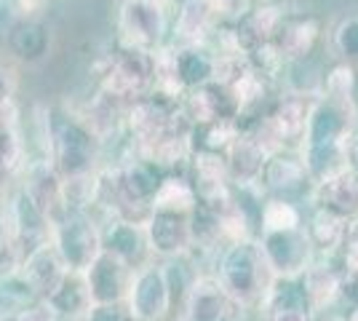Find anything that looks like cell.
Segmentation results:
<instances>
[{"label":"cell","mask_w":358,"mask_h":321,"mask_svg":"<svg viewBox=\"0 0 358 321\" xmlns=\"http://www.w3.org/2000/svg\"><path fill=\"white\" fill-rule=\"evenodd\" d=\"M16 86H19L16 70L11 67V62L6 59V57H0V99L16 97Z\"/></svg>","instance_id":"obj_32"},{"label":"cell","mask_w":358,"mask_h":321,"mask_svg":"<svg viewBox=\"0 0 358 321\" xmlns=\"http://www.w3.org/2000/svg\"><path fill=\"white\" fill-rule=\"evenodd\" d=\"M182 321H246V308L224 290L214 273H201L187 292Z\"/></svg>","instance_id":"obj_7"},{"label":"cell","mask_w":358,"mask_h":321,"mask_svg":"<svg viewBox=\"0 0 358 321\" xmlns=\"http://www.w3.org/2000/svg\"><path fill=\"white\" fill-rule=\"evenodd\" d=\"M19 121H22V110L16 97L0 99V131H19Z\"/></svg>","instance_id":"obj_30"},{"label":"cell","mask_w":358,"mask_h":321,"mask_svg":"<svg viewBox=\"0 0 358 321\" xmlns=\"http://www.w3.org/2000/svg\"><path fill=\"white\" fill-rule=\"evenodd\" d=\"M80 321H134L126 303H94Z\"/></svg>","instance_id":"obj_28"},{"label":"cell","mask_w":358,"mask_h":321,"mask_svg":"<svg viewBox=\"0 0 358 321\" xmlns=\"http://www.w3.org/2000/svg\"><path fill=\"white\" fill-rule=\"evenodd\" d=\"M265 321H315L310 311H294V308H284V311H265L262 313Z\"/></svg>","instance_id":"obj_33"},{"label":"cell","mask_w":358,"mask_h":321,"mask_svg":"<svg viewBox=\"0 0 358 321\" xmlns=\"http://www.w3.org/2000/svg\"><path fill=\"white\" fill-rule=\"evenodd\" d=\"M308 204L324 206L329 212L345 217L348 222L358 220V171L348 166L327 180L315 183L310 187Z\"/></svg>","instance_id":"obj_17"},{"label":"cell","mask_w":358,"mask_h":321,"mask_svg":"<svg viewBox=\"0 0 358 321\" xmlns=\"http://www.w3.org/2000/svg\"><path fill=\"white\" fill-rule=\"evenodd\" d=\"M174 8L171 0H120L118 43L158 51L171 38Z\"/></svg>","instance_id":"obj_4"},{"label":"cell","mask_w":358,"mask_h":321,"mask_svg":"<svg viewBox=\"0 0 358 321\" xmlns=\"http://www.w3.org/2000/svg\"><path fill=\"white\" fill-rule=\"evenodd\" d=\"M340 321H358V306L345 308V313H343V319H340Z\"/></svg>","instance_id":"obj_35"},{"label":"cell","mask_w":358,"mask_h":321,"mask_svg":"<svg viewBox=\"0 0 358 321\" xmlns=\"http://www.w3.org/2000/svg\"><path fill=\"white\" fill-rule=\"evenodd\" d=\"M324 38V22L315 14H286L273 38V46L286 64L305 62Z\"/></svg>","instance_id":"obj_14"},{"label":"cell","mask_w":358,"mask_h":321,"mask_svg":"<svg viewBox=\"0 0 358 321\" xmlns=\"http://www.w3.org/2000/svg\"><path fill=\"white\" fill-rule=\"evenodd\" d=\"M222 24V19L211 8L209 0H179L174 8L171 24V46H190V43H209L211 35Z\"/></svg>","instance_id":"obj_15"},{"label":"cell","mask_w":358,"mask_h":321,"mask_svg":"<svg viewBox=\"0 0 358 321\" xmlns=\"http://www.w3.org/2000/svg\"><path fill=\"white\" fill-rule=\"evenodd\" d=\"M91 303H126V294L134 278V268L115 257L113 252H99L96 260L83 271Z\"/></svg>","instance_id":"obj_13"},{"label":"cell","mask_w":358,"mask_h":321,"mask_svg":"<svg viewBox=\"0 0 358 321\" xmlns=\"http://www.w3.org/2000/svg\"><path fill=\"white\" fill-rule=\"evenodd\" d=\"M19 316H22V321H62L59 313L48 306L45 300H35L27 308H22Z\"/></svg>","instance_id":"obj_31"},{"label":"cell","mask_w":358,"mask_h":321,"mask_svg":"<svg viewBox=\"0 0 358 321\" xmlns=\"http://www.w3.org/2000/svg\"><path fill=\"white\" fill-rule=\"evenodd\" d=\"M302 230H305L308 241L313 246L315 257H331V255H343L350 222L345 217H340V214L324 209V206L308 204L305 220H302Z\"/></svg>","instance_id":"obj_16"},{"label":"cell","mask_w":358,"mask_h":321,"mask_svg":"<svg viewBox=\"0 0 358 321\" xmlns=\"http://www.w3.org/2000/svg\"><path fill=\"white\" fill-rule=\"evenodd\" d=\"M145 236H148L150 255L155 260L182 257V255H187L193 249L190 214L152 209L148 222H145Z\"/></svg>","instance_id":"obj_12"},{"label":"cell","mask_w":358,"mask_h":321,"mask_svg":"<svg viewBox=\"0 0 358 321\" xmlns=\"http://www.w3.org/2000/svg\"><path fill=\"white\" fill-rule=\"evenodd\" d=\"M102 249L113 252L123 262H129L134 271L142 268V265H148L150 260H155L150 255L145 225H136V222H129V220H118V217L102 222Z\"/></svg>","instance_id":"obj_19"},{"label":"cell","mask_w":358,"mask_h":321,"mask_svg":"<svg viewBox=\"0 0 358 321\" xmlns=\"http://www.w3.org/2000/svg\"><path fill=\"white\" fill-rule=\"evenodd\" d=\"M209 3L222 22H236L238 16H243L252 8L254 0H209Z\"/></svg>","instance_id":"obj_29"},{"label":"cell","mask_w":358,"mask_h":321,"mask_svg":"<svg viewBox=\"0 0 358 321\" xmlns=\"http://www.w3.org/2000/svg\"><path fill=\"white\" fill-rule=\"evenodd\" d=\"M96 83L99 92L118 97L120 102L131 105L136 99L148 97L155 86V51L118 43L110 48L96 64Z\"/></svg>","instance_id":"obj_3"},{"label":"cell","mask_w":358,"mask_h":321,"mask_svg":"<svg viewBox=\"0 0 358 321\" xmlns=\"http://www.w3.org/2000/svg\"><path fill=\"white\" fill-rule=\"evenodd\" d=\"M257 183L268 196H281V199L294 201H302L305 196H310V187H313L310 177H308V169H305L297 150L268 153L262 174H259Z\"/></svg>","instance_id":"obj_11"},{"label":"cell","mask_w":358,"mask_h":321,"mask_svg":"<svg viewBox=\"0 0 358 321\" xmlns=\"http://www.w3.org/2000/svg\"><path fill=\"white\" fill-rule=\"evenodd\" d=\"M19 265H22V252L16 246L14 225L8 214L0 212V278L19 273Z\"/></svg>","instance_id":"obj_27"},{"label":"cell","mask_w":358,"mask_h":321,"mask_svg":"<svg viewBox=\"0 0 358 321\" xmlns=\"http://www.w3.org/2000/svg\"><path fill=\"white\" fill-rule=\"evenodd\" d=\"M64 273H67V265L59 257L57 246L51 244V238L38 244L32 252H27L22 265H19V276L27 281V287L35 292L38 300H45L57 290V284L64 278Z\"/></svg>","instance_id":"obj_18"},{"label":"cell","mask_w":358,"mask_h":321,"mask_svg":"<svg viewBox=\"0 0 358 321\" xmlns=\"http://www.w3.org/2000/svg\"><path fill=\"white\" fill-rule=\"evenodd\" d=\"M0 185H3V183H0Z\"/></svg>","instance_id":"obj_36"},{"label":"cell","mask_w":358,"mask_h":321,"mask_svg":"<svg viewBox=\"0 0 358 321\" xmlns=\"http://www.w3.org/2000/svg\"><path fill=\"white\" fill-rule=\"evenodd\" d=\"M43 137V155L64 180L89 177L102 166V139L91 131L78 113H70L64 107H45Z\"/></svg>","instance_id":"obj_1"},{"label":"cell","mask_w":358,"mask_h":321,"mask_svg":"<svg viewBox=\"0 0 358 321\" xmlns=\"http://www.w3.org/2000/svg\"><path fill=\"white\" fill-rule=\"evenodd\" d=\"M343 257L348 265H356L358 268V220L350 222V230H348V241H345Z\"/></svg>","instance_id":"obj_34"},{"label":"cell","mask_w":358,"mask_h":321,"mask_svg":"<svg viewBox=\"0 0 358 321\" xmlns=\"http://www.w3.org/2000/svg\"><path fill=\"white\" fill-rule=\"evenodd\" d=\"M19 177H22V187L51 220V225L59 222L67 214V199H64V177L54 169V164L45 155L27 158Z\"/></svg>","instance_id":"obj_10"},{"label":"cell","mask_w":358,"mask_h":321,"mask_svg":"<svg viewBox=\"0 0 358 321\" xmlns=\"http://www.w3.org/2000/svg\"><path fill=\"white\" fill-rule=\"evenodd\" d=\"M257 244L273 276H302L315 260L313 246L302 228L262 230L257 236Z\"/></svg>","instance_id":"obj_8"},{"label":"cell","mask_w":358,"mask_h":321,"mask_svg":"<svg viewBox=\"0 0 358 321\" xmlns=\"http://www.w3.org/2000/svg\"><path fill=\"white\" fill-rule=\"evenodd\" d=\"M45 303L59 313L62 321H80L86 316V311L94 306L86 278H83V273H75V271L64 273V278L57 284V290L45 297Z\"/></svg>","instance_id":"obj_21"},{"label":"cell","mask_w":358,"mask_h":321,"mask_svg":"<svg viewBox=\"0 0 358 321\" xmlns=\"http://www.w3.org/2000/svg\"><path fill=\"white\" fill-rule=\"evenodd\" d=\"M51 244L57 246L67 271L83 273L102 252V222L91 212H67L51 225Z\"/></svg>","instance_id":"obj_5"},{"label":"cell","mask_w":358,"mask_h":321,"mask_svg":"<svg viewBox=\"0 0 358 321\" xmlns=\"http://www.w3.org/2000/svg\"><path fill=\"white\" fill-rule=\"evenodd\" d=\"M211 273L246 311H259L273 273L257 238H236L220 249Z\"/></svg>","instance_id":"obj_2"},{"label":"cell","mask_w":358,"mask_h":321,"mask_svg":"<svg viewBox=\"0 0 358 321\" xmlns=\"http://www.w3.org/2000/svg\"><path fill=\"white\" fill-rule=\"evenodd\" d=\"M35 292L27 287V281L19 273L6 276L0 278V316L3 313H14V311H22L30 303H35Z\"/></svg>","instance_id":"obj_26"},{"label":"cell","mask_w":358,"mask_h":321,"mask_svg":"<svg viewBox=\"0 0 358 321\" xmlns=\"http://www.w3.org/2000/svg\"><path fill=\"white\" fill-rule=\"evenodd\" d=\"M6 59L19 64H41L51 57L54 48V30L43 16H16L14 24L0 38Z\"/></svg>","instance_id":"obj_9"},{"label":"cell","mask_w":358,"mask_h":321,"mask_svg":"<svg viewBox=\"0 0 358 321\" xmlns=\"http://www.w3.org/2000/svg\"><path fill=\"white\" fill-rule=\"evenodd\" d=\"M302 220H305V206H302V201L268 196L265 204H262V214H259V233H262V230L302 228Z\"/></svg>","instance_id":"obj_23"},{"label":"cell","mask_w":358,"mask_h":321,"mask_svg":"<svg viewBox=\"0 0 358 321\" xmlns=\"http://www.w3.org/2000/svg\"><path fill=\"white\" fill-rule=\"evenodd\" d=\"M27 142L22 131H0V183L14 180L27 164Z\"/></svg>","instance_id":"obj_25"},{"label":"cell","mask_w":358,"mask_h":321,"mask_svg":"<svg viewBox=\"0 0 358 321\" xmlns=\"http://www.w3.org/2000/svg\"><path fill=\"white\" fill-rule=\"evenodd\" d=\"M198 204L193 185L187 180L185 171H174V174H166L155 199H152V209H166V212H182L190 214Z\"/></svg>","instance_id":"obj_22"},{"label":"cell","mask_w":358,"mask_h":321,"mask_svg":"<svg viewBox=\"0 0 358 321\" xmlns=\"http://www.w3.org/2000/svg\"><path fill=\"white\" fill-rule=\"evenodd\" d=\"M126 306L134 321H171L177 316L161 260H150L148 265L136 268L126 294Z\"/></svg>","instance_id":"obj_6"},{"label":"cell","mask_w":358,"mask_h":321,"mask_svg":"<svg viewBox=\"0 0 358 321\" xmlns=\"http://www.w3.org/2000/svg\"><path fill=\"white\" fill-rule=\"evenodd\" d=\"M265 158H268V150L259 145V139L238 129V134L224 150V166H227L230 183H257L265 166Z\"/></svg>","instance_id":"obj_20"},{"label":"cell","mask_w":358,"mask_h":321,"mask_svg":"<svg viewBox=\"0 0 358 321\" xmlns=\"http://www.w3.org/2000/svg\"><path fill=\"white\" fill-rule=\"evenodd\" d=\"M329 46L337 62L358 70V11L343 14L329 30Z\"/></svg>","instance_id":"obj_24"}]
</instances>
